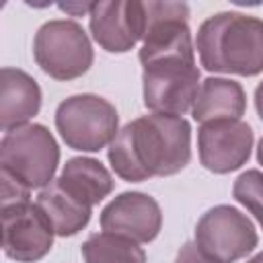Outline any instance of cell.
Wrapping results in <instances>:
<instances>
[{"label": "cell", "instance_id": "1", "mask_svg": "<svg viewBox=\"0 0 263 263\" xmlns=\"http://www.w3.org/2000/svg\"><path fill=\"white\" fill-rule=\"evenodd\" d=\"M107 158L127 183L177 175L191 160V125L179 115H142L117 132Z\"/></svg>", "mask_w": 263, "mask_h": 263}, {"label": "cell", "instance_id": "2", "mask_svg": "<svg viewBox=\"0 0 263 263\" xmlns=\"http://www.w3.org/2000/svg\"><path fill=\"white\" fill-rule=\"evenodd\" d=\"M195 47L208 72L257 76L263 72V21L234 10L212 14L199 25Z\"/></svg>", "mask_w": 263, "mask_h": 263}, {"label": "cell", "instance_id": "3", "mask_svg": "<svg viewBox=\"0 0 263 263\" xmlns=\"http://www.w3.org/2000/svg\"><path fill=\"white\" fill-rule=\"evenodd\" d=\"M142 64V95L144 105L150 113L179 115L191 111L199 92V68L195 64L193 45L138 53Z\"/></svg>", "mask_w": 263, "mask_h": 263}, {"label": "cell", "instance_id": "4", "mask_svg": "<svg viewBox=\"0 0 263 263\" xmlns=\"http://www.w3.org/2000/svg\"><path fill=\"white\" fill-rule=\"evenodd\" d=\"M60 164V146L41 123H27L2 136L0 168L29 189H43L53 181Z\"/></svg>", "mask_w": 263, "mask_h": 263}, {"label": "cell", "instance_id": "5", "mask_svg": "<svg viewBox=\"0 0 263 263\" xmlns=\"http://www.w3.org/2000/svg\"><path fill=\"white\" fill-rule=\"evenodd\" d=\"M55 129L68 148L78 152H99L115 140L119 132V115L115 107L99 95H72L55 109Z\"/></svg>", "mask_w": 263, "mask_h": 263}, {"label": "cell", "instance_id": "6", "mask_svg": "<svg viewBox=\"0 0 263 263\" xmlns=\"http://www.w3.org/2000/svg\"><path fill=\"white\" fill-rule=\"evenodd\" d=\"M33 58L47 76L55 80H74L88 72L95 51L88 35L76 21L53 18L37 29Z\"/></svg>", "mask_w": 263, "mask_h": 263}, {"label": "cell", "instance_id": "7", "mask_svg": "<svg viewBox=\"0 0 263 263\" xmlns=\"http://www.w3.org/2000/svg\"><path fill=\"white\" fill-rule=\"evenodd\" d=\"M193 242L216 263H236L255 251L259 236L247 214L220 203L210 208L197 220Z\"/></svg>", "mask_w": 263, "mask_h": 263}, {"label": "cell", "instance_id": "8", "mask_svg": "<svg viewBox=\"0 0 263 263\" xmlns=\"http://www.w3.org/2000/svg\"><path fill=\"white\" fill-rule=\"evenodd\" d=\"M53 228L33 201L2 208V251L18 263H37L53 247Z\"/></svg>", "mask_w": 263, "mask_h": 263}, {"label": "cell", "instance_id": "9", "mask_svg": "<svg viewBox=\"0 0 263 263\" xmlns=\"http://www.w3.org/2000/svg\"><path fill=\"white\" fill-rule=\"evenodd\" d=\"M253 129L242 119H218L197 129V152L203 168L216 175L238 171L253 150Z\"/></svg>", "mask_w": 263, "mask_h": 263}, {"label": "cell", "instance_id": "10", "mask_svg": "<svg viewBox=\"0 0 263 263\" xmlns=\"http://www.w3.org/2000/svg\"><path fill=\"white\" fill-rule=\"evenodd\" d=\"M92 39L109 53H127L144 37L146 10L140 0L95 2L88 14Z\"/></svg>", "mask_w": 263, "mask_h": 263}, {"label": "cell", "instance_id": "11", "mask_svg": "<svg viewBox=\"0 0 263 263\" xmlns=\"http://www.w3.org/2000/svg\"><path fill=\"white\" fill-rule=\"evenodd\" d=\"M101 228L121 234L136 242H152L162 228L158 201L142 191H123L113 197L101 212Z\"/></svg>", "mask_w": 263, "mask_h": 263}, {"label": "cell", "instance_id": "12", "mask_svg": "<svg viewBox=\"0 0 263 263\" xmlns=\"http://www.w3.org/2000/svg\"><path fill=\"white\" fill-rule=\"evenodd\" d=\"M41 109V88L21 68L0 70V129L4 134L27 125Z\"/></svg>", "mask_w": 263, "mask_h": 263}, {"label": "cell", "instance_id": "13", "mask_svg": "<svg viewBox=\"0 0 263 263\" xmlns=\"http://www.w3.org/2000/svg\"><path fill=\"white\" fill-rule=\"evenodd\" d=\"M247 111V95L240 82L232 78L210 76L201 82L191 115L197 123L218 119H240Z\"/></svg>", "mask_w": 263, "mask_h": 263}, {"label": "cell", "instance_id": "14", "mask_svg": "<svg viewBox=\"0 0 263 263\" xmlns=\"http://www.w3.org/2000/svg\"><path fill=\"white\" fill-rule=\"evenodd\" d=\"M55 181L66 193H70L74 199L82 201L88 208L103 201L113 191L115 183L107 166L101 160L88 156H74L66 160Z\"/></svg>", "mask_w": 263, "mask_h": 263}, {"label": "cell", "instance_id": "15", "mask_svg": "<svg viewBox=\"0 0 263 263\" xmlns=\"http://www.w3.org/2000/svg\"><path fill=\"white\" fill-rule=\"evenodd\" d=\"M41 212L47 216L55 236H74L90 222L92 208L74 199L70 193L62 189V185L53 179L47 187H43L35 199Z\"/></svg>", "mask_w": 263, "mask_h": 263}, {"label": "cell", "instance_id": "16", "mask_svg": "<svg viewBox=\"0 0 263 263\" xmlns=\"http://www.w3.org/2000/svg\"><path fill=\"white\" fill-rule=\"evenodd\" d=\"M84 263H146L140 242L113 232H97L82 245Z\"/></svg>", "mask_w": 263, "mask_h": 263}, {"label": "cell", "instance_id": "17", "mask_svg": "<svg viewBox=\"0 0 263 263\" xmlns=\"http://www.w3.org/2000/svg\"><path fill=\"white\" fill-rule=\"evenodd\" d=\"M232 197L247 208V212L253 214L263 228V173L257 168L240 173L232 185Z\"/></svg>", "mask_w": 263, "mask_h": 263}, {"label": "cell", "instance_id": "18", "mask_svg": "<svg viewBox=\"0 0 263 263\" xmlns=\"http://www.w3.org/2000/svg\"><path fill=\"white\" fill-rule=\"evenodd\" d=\"M0 201H2V208L23 203V201H31V189L27 185H23L10 173L0 168Z\"/></svg>", "mask_w": 263, "mask_h": 263}, {"label": "cell", "instance_id": "19", "mask_svg": "<svg viewBox=\"0 0 263 263\" xmlns=\"http://www.w3.org/2000/svg\"><path fill=\"white\" fill-rule=\"evenodd\" d=\"M175 263H216V261L208 259V257L195 247V242H185V245L179 249V253H177V257H175Z\"/></svg>", "mask_w": 263, "mask_h": 263}, {"label": "cell", "instance_id": "20", "mask_svg": "<svg viewBox=\"0 0 263 263\" xmlns=\"http://www.w3.org/2000/svg\"><path fill=\"white\" fill-rule=\"evenodd\" d=\"M58 6H60V10H64L72 16H82V14H90L95 2H60Z\"/></svg>", "mask_w": 263, "mask_h": 263}, {"label": "cell", "instance_id": "21", "mask_svg": "<svg viewBox=\"0 0 263 263\" xmlns=\"http://www.w3.org/2000/svg\"><path fill=\"white\" fill-rule=\"evenodd\" d=\"M255 109H257V115L259 119L263 121V80L257 84L255 88Z\"/></svg>", "mask_w": 263, "mask_h": 263}, {"label": "cell", "instance_id": "22", "mask_svg": "<svg viewBox=\"0 0 263 263\" xmlns=\"http://www.w3.org/2000/svg\"><path fill=\"white\" fill-rule=\"evenodd\" d=\"M257 160H259V164H263V138L257 144Z\"/></svg>", "mask_w": 263, "mask_h": 263}, {"label": "cell", "instance_id": "23", "mask_svg": "<svg viewBox=\"0 0 263 263\" xmlns=\"http://www.w3.org/2000/svg\"><path fill=\"white\" fill-rule=\"evenodd\" d=\"M247 263H263V251H261V253H257L255 257H251Z\"/></svg>", "mask_w": 263, "mask_h": 263}]
</instances>
